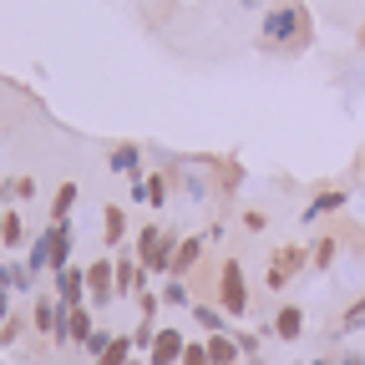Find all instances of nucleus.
<instances>
[{
	"label": "nucleus",
	"mask_w": 365,
	"mask_h": 365,
	"mask_svg": "<svg viewBox=\"0 0 365 365\" xmlns=\"http://www.w3.org/2000/svg\"><path fill=\"white\" fill-rule=\"evenodd\" d=\"M71 203H76V182H61V188H56V203H51V223H66Z\"/></svg>",
	"instance_id": "obj_19"
},
{
	"label": "nucleus",
	"mask_w": 365,
	"mask_h": 365,
	"mask_svg": "<svg viewBox=\"0 0 365 365\" xmlns=\"http://www.w3.org/2000/svg\"><path fill=\"white\" fill-rule=\"evenodd\" d=\"M309 264V254L299 249V244H284V249H274V259H269V274H264V284L269 289H284L289 279H294V274Z\"/></svg>",
	"instance_id": "obj_4"
},
{
	"label": "nucleus",
	"mask_w": 365,
	"mask_h": 365,
	"mask_svg": "<svg viewBox=\"0 0 365 365\" xmlns=\"http://www.w3.org/2000/svg\"><path fill=\"white\" fill-rule=\"evenodd\" d=\"M178 365H213V360H208V345L188 340V350H182V360H178Z\"/></svg>",
	"instance_id": "obj_26"
},
{
	"label": "nucleus",
	"mask_w": 365,
	"mask_h": 365,
	"mask_svg": "<svg viewBox=\"0 0 365 365\" xmlns=\"http://www.w3.org/2000/svg\"><path fill=\"white\" fill-rule=\"evenodd\" d=\"M26 264H31V274L51 269V228H46V234H41V239L31 244V259H26Z\"/></svg>",
	"instance_id": "obj_18"
},
{
	"label": "nucleus",
	"mask_w": 365,
	"mask_h": 365,
	"mask_svg": "<svg viewBox=\"0 0 365 365\" xmlns=\"http://www.w3.org/2000/svg\"><path fill=\"white\" fill-rule=\"evenodd\" d=\"M0 193H6V203H16V198H31V193H36V182H31V178H11Z\"/></svg>",
	"instance_id": "obj_23"
},
{
	"label": "nucleus",
	"mask_w": 365,
	"mask_h": 365,
	"mask_svg": "<svg viewBox=\"0 0 365 365\" xmlns=\"http://www.w3.org/2000/svg\"><path fill=\"white\" fill-rule=\"evenodd\" d=\"M86 299H91V304L117 299V264H112V259H97V264L86 269Z\"/></svg>",
	"instance_id": "obj_5"
},
{
	"label": "nucleus",
	"mask_w": 365,
	"mask_h": 365,
	"mask_svg": "<svg viewBox=\"0 0 365 365\" xmlns=\"http://www.w3.org/2000/svg\"><path fill=\"white\" fill-rule=\"evenodd\" d=\"M335 244H340V239H319V244H314V269H330V264H335Z\"/></svg>",
	"instance_id": "obj_25"
},
{
	"label": "nucleus",
	"mask_w": 365,
	"mask_h": 365,
	"mask_svg": "<svg viewBox=\"0 0 365 365\" xmlns=\"http://www.w3.org/2000/svg\"><path fill=\"white\" fill-rule=\"evenodd\" d=\"M163 299H168V304H188V289H182V279H168Z\"/></svg>",
	"instance_id": "obj_27"
},
{
	"label": "nucleus",
	"mask_w": 365,
	"mask_h": 365,
	"mask_svg": "<svg viewBox=\"0 0 365 365\" xmlns=\"http://www.w3.org/2000/svg\"><path fill=\"white\" fill-rule=\"evenodd\" d=\"M173 249H178V239L163 234V228H153V223L137 234V264H143L148 274H168L173 269Z\"/></svg>",
	"instance_id": "obj_2"
},
{
	"label": "nucleus",
	"mask_w": 365,
	"mask_h": 365,
	"mask_svg": "<svg viewBox=\"0 0 365 365\" xmlns=\"http://www.w3.org/2000/svg\"><path fill=\"white\" fill-rule=\"evenodd\" d=\"M360 173H365V153H360Z\"/></svg>",
	"instance_id": "obj_33"
},
{
	"label": "nucleus",
	"mask_w": 365,
	"mask_h": 365,
	"mask_svg": "<svg viewBox=\"0 0 365 365\" xmlns=\"http://www.w3.org/2000/svg\"><path fill=\"white\" fill-rule=\"evenodd\" d=\"M137 304H143V319H153V314H158V294H153V289L137 294Z\"/></svg>",
	"instance_id": "obj_28"
},
{
	"label": "nucleus",
	"mask_w": 365,
	"mask_h": 365,
	"mask_svg": "<svg viewBox=\"0 0 365 365\" xmlns=\"http://www.w3.org/2000/svg\"><path fill=\"white\" fill-rule=\"evenodd\" d=\"M340 365H365V360H360V355H345V360H340Z\"/></svg>",
	"instance_id": "obj_30"
},
{
	"label": "nucleus",
	"mask_w": 365,
	"mask_h": 365,
	"mask_svg": "<svg viewBox=\"0 0 365 365\" xmlns=\"http://www.w3.org/2000/svg\"><path fill=\"white\" fill-rule=\"evenodd\" d=\"M148 289V269L137 259H117V294H143Z\"/></svg>",
	"instance_id": "obj_10"
},
{
	"label": "nucleus",
	"mask_w": 365,
	"mask_h": 365,
	"mask_svg": "<svg viewBox=\"0 0 365 365\" xmlns=\"http://www.w3.org/2000/svg\"><path fill=\"white\" fill-rule=\"evenodd\" d=\"M107 340H112V335H107V330H97V335L86 340V350H91V355H102V350H107Z\"/></svg>",
	"instance_id": "obj_29"
},
{
	"label": "nucleus",
	"mask_w": 365,
	"mask_h": 365,
	"mask_svg": "<svg viewBox=\"0 0 365 365\" xmlns=\"http://www.w3.org/2000/svg\"><path fill=\"white\" fill-rule=\"evenodd\" d=\"M203 345H208V360H213V365H239V340H234V335H228V330H218V335H208Z\"/></svg>",
	"instance_id": "obj_12"
},
{
	"label": "nucleus",
	"mask_w": 365,
	"mask_h": 365,
	"mask_svg": "<svg viewBox=\"0 0 365 365\" xmlns=\"http://www.w3.org/2000/svg\"><path fill=\"white\" fill-rule=\"evenodd\" d=\"M314 365H330V360H314Z\"/></svg>",
	"instance_id": "obj_34"
},
{
	"label": "nucleus",
	"mask_w": 365,
	"mask_h": 365,
	"mask_svg": "<svg viewBox=\"0 0 365 365\" xmlns=\"http://www.w3.org/2000/svg\"><path fill=\"white\" fill-rule=\"evenodd\" d=\"M259 41L269 46V51H304V46L314 41V21H309V11L299 6V0H284V6H274L264 16Z\"/></svg>",
	"instance_id": "obj_1"
},
{
	"label": "nucleus",
	"mask_w": 365,
	"mask_h": 365,
	"mask_svg": "<svg viewBox=\"0 0 365 365\" xmlns=\"http://www.w3.org/2000/svg\"><path fill=\"white\" fill-rule=\"evenodd\" d=\"M102 234H107V249H117V244L127 239V213H122L117 203H112V208L102 213Z\"/></svg>",
	"instance_id": "obj_16"
},
{
	"label": "nucleus",
	"mask_w": 365,
	"mask_h": 365,
	"mask_svg": "<svg viewBox=\"0 0 365 365\" xmlns=\"http://www.w3.org/2000/svg\"><path fill=\"white\" fill-rule=\"evenodd\" d=\"M340 330H365V294L345 309V319H340Z\"/></svg>",
	"instance_id": "obj_24"
},
{
	"label": "nucleus",
	"mask_w": 365,
	"mask_h": 365,
	"mask_svg": "<svg viewBox=\"0 0 365 365\" xmlns=\"http://www.w3.org/2000/svg\"><path fill=\"white\" fill-rule=\"evenodd\" d=\"M182 350H188L182 330H178V325H163V330H158V340H153V350H148V365H178V360H182Z\"/></svg>",
	"instance_id": "obj_6"
},
{
	"label": "nucleus",
	"mask_w": 365,
	"mask_h": 365,
	"mask_svg": "<svg viewBox=\"0 0 365 365\" xmlns=\"http://www.w3.org/2000/svg\"><path fill=\"white\" fill-rule=\"evenodd\" d=\"M91 335H97V325H91V309H86V304H81V309H66V325H61V335H56V340L86 345Z\"/></svg>",
	"instance_id": "obj_9"
},
{
	"label": "nucleus",
	"mask_w": 365,
	"mask_h": 365,
	"mask_svg": "<svg viewBox=\"0 0 365 365\" xmlns=\"http://www.w3.org/2000/svg\"><path fill=\"white\" fill-rule=\"evenodd\" d=\"M107 168H112V173H127V178H143V153H137L132 143H117Z\"/></svg>",
	"instance_id": "obj_14"
},
{
	"label": "nucleus",
	"mask_w": 365,
	"mask_h": 365,
	"mask_svg": "<svg viewBox=\"0 0 365 365\" xmlns=\"http://www.w3.org/2000/svg\"><path fill=\"white\" fill-rule=\"evenodd\" d=\"M218 309H223V314H234V319L249 309V284H244L239 259H223V269H218Z\"/></svg>",
	"instance_id": "obj_3"
},
{
	"label": "nucleus",
	"mask_w": 365,
	"mask_h": 365,
	"mask_svg": "<svg viewBox=\"0 0 365 365\" xmlns=\"http://www.w3.org/2000/svg\"><path fill=\"white\" fill-rule=\"evenodd\" d=\"M274 335H279V340H299L304 335V309L299 304H284L279 314H274Z\"/></svg>",
	"instance_id": "obj_13"
},
{
	"label": "nucleus",
	"mask_w": 365,
	"mask_h": 365,
	"mask_svg": "<svg viewBox=\"0 0 365 365\" xmlns=\"http://www.w3.org/2000/svg\"><path fill=\"white\" fill-rule=\"evenodd\" d=\"M127 365H143V360H137V355H132V360H127Z\"/></svg>",
	"instance_id": "obj_31"
},
{
	"label": "nucleus",
	"mask_w": 365,
	"mask_h": 365,
	"mask_svg": "<svg viewBox=\"0 0 365 365\" xmlns=\"http://www.w3.org/2000/svg\"><path fill=\"white\" fill-rule=\"evenodd\" d=\"M31 325H36L41 335H61V325H66V304H61V299H36Z\"/></svg>",
	"instance_id": "obj_8"
},
{
	"label": "nucleus",
	"mask_w": 365,
	"mask_h": 365,
	"mask_svg": "<svg viewBox=\"0 0 365 365\" xmlns=\"http://www.w3.org/2000/svg\"><path fill=\"white\" fill-rule=\"evenodd\" d=\"M203 259V239H182L178 249H173V269H168V279H182L193 264Z\"/></svg>",
	"instance_id": "obj_11"
},
{
	"label": "nucleus",
	"mask_w": 365,
	"mask_h": 365,
	"mask_svg": "<svg viewBox=\"0 0 365 365\" xmlns=\"http://www.w3.org/2000/svg\"><path fill=\"white\" fill-rule=\"evenodd\" d=\"M143 188H148V203H153V208H163V203H168V178H163V173L143 178Z\"/></svg>",
	"instance_id": "obj_22"
},
{
	"label": "nucleus",
	"mask_w": 365,
	"mask_h": 365,
	"mask_svg": "<svg viewBox=\"0 0 365 365\" xmlns=\"http://www.w3.org/2000/svg\"><path fill=\"white\" fill-rule=\"evenodd\" d=\"M0 239H6L11 249L26 244V223H21V213H6V218H0Z\"/></svg>",
	"instance_id": "obj_21"
},
{
	"label": "nucleus",
	"mask_w": 365,
	"mask_h": 365,
	"mask_svg": "<svg viewBox=\"0 0 365 365\" xmlns=\"http://www.w3.org/2000/svg\"><path fill=\"white\" fill-rule=\"evenodd\" d=\"M345 203H350V198H345L340 188H325V193H319V198H314V203L304 208V218H319V213H335V208H345Z\"/></svg>",
	"instance_id": "obj_17"
},
{
	"label": "nucleus",
	"mask_w": 365,
	"mask_h": 365,
	"mask_svg": "<svg viewBox=\"0 0 365 365\" xmlns=\"http://www.w3.org/2000/svg\"><path fill=\"white\" fill-rule=\"evenodd\" d=\"M249 365H259V360H249Z\"/></svg>",
	"instance_id": "obj_35"
},
{
	"label": "nucleus",
	"mask_w": 365,
	"mask_h": 365,
	"mask_svg": "<svg viewBox=\"0 0 365 365\" xmlns=\"http://www.w3.org/2000/svg\"><path fill=\"white\" fill-rule=\"evenodd\" d=\"M193 319H198V325H203L208 335L228 330V325H223V309H213V304H193Z\"/></svg>",
	"instance_id": "obj_20"
},
{
	"label": "nucleus",
	"mask_w": 365,
	"mask_h": 365,
	"mask_svg": "<svg viewBox=\"0 0 365 365\" xmlns=\"http://www.w3.org/2000/svg\"><path fill=\"white\" fill-rule=\"evenodd\" d=\"M56 299H61L66 309H81V304H86V269H71V264H66V269L56 274Z\"/></svg>",
	"instance_id": "obj_7"
},
{
	"label": "nucleus",
	"mask_w": 365,
	"mask_h": 365,
	"mask_svg": "<svg viewBox=\"0 0 365 365\" xmlns=\"http://www.w3.org/2000/svg\"><path fill=\"white\" fill-rule=\"evenodd\" d=\"M360 46H365V26H360Z\"/></svg>",
	"instance_id": "obj_32"
},
{
	"label": "nucleus",
	"mask_w": 365,
	"mask_h": 365,
	"mask_svg": "<svg viewBox=\"0 0 365 365\" xmlns=\"http://www.w3.org/2000/svg\"><path fill=\"white\" fill-rule=\"evenodd\" d=\"M132 350H137V345H132V335H112V340H107V350L97 355V365H127V360H132Z\"/></svg>",
	"instance_id": "obj_15"
}]
</instances>
